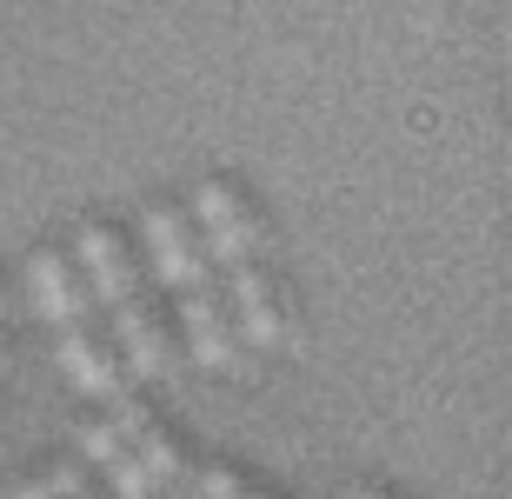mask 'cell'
Wrapping results in <instances>:
<instances>
[{
    "mask_svg": "<svg viewBox=\"0 0 512 499\" xmlns=\"http://www.w3.org/2000/svg\"><path fill=\"white\" fill-rule=\"evenodd\" d=\"M140 260H147L153 287L167 293L173 313H180V340H187L193 366L227 373V380H247V373H253L247 353H253V346L240 340V327H233L220 267L207 260V247H200L187 207H173V200H147V207H140Z\"/></svg>",
    "mask_w": 512,
    "mask_h": 499,
    "instance_id": "1",
    "label": "cell"
},
{
    "mask_svg": "<svg viewBox=\"0 0 512 499\" xmlns=\"http://www.w3.org/2000/svg\"><path fill=\"white\" fill-rule=\"evenodd\" d=\"M74 260H80V273H87V287H94V300H100V313H107V327H114L127 366L140 380H167L173 360H180V346L167 340V293L153 287L133 233L114 227V220H80Z\"/></svg>",
    "mask_w": 512,
    "mask_h": 499,
    "instance_id": "2",
    "label": "cell"
},
{
    "mask_svg": "<svg viewBox=\"0 0 512 499\" xmlns=\"http://www.w3.org/2000/svg\"><path fill=\"white\" fill-rule=\"evenodd\" d=\"M220 287H227V307H233V327H240V340L247 346H293L300 340V320H293V300H286L280 273L266 267V253H253V260H233V267H220Z\"/></svg>",
    "mask_w": 512,
    "mask_h": 499,
    "instance_id": "3",
    "label": "cell"
},
{
    "mask_svg": "<svg viewBox=\"0 0 512 499\" xmlns=\"http://www.w3.org/2000/svg\"><path fill=\"white\" fill-rule=\"evenodd\" d=\"M187 220H193V233H200L213 267H233V260L266 253V220L247 207V193L233 187V180H200L193 200H187Z\"/></svg>",
    "mask_w": 512,
    "mask_h": 499,
    "instance_id": "4",
    "label": "cell"
},
{
    "mask_svg": "<svg viewBox=\"0 0 512 499\" xmlns=\"http://www.w3.org/2000/svg\"><path fill=\"white\" fill-rule=\"evenodd\" d=\"M60 333V373L87 393V400H120L133 386V366L127 353H120L114 327H107V313H94V320H74V327H54Z\"/></svg>",
    "mask_w": 512,
    "mask_h": 499,
    "instance_id": "5",
    "label": "cell"
},
{
    "mask_svg": "<svg viewBox=\"0 0 512 499\" xmlns=\"http://www.w3.org/2000/svg\"><path fill=\"white\" fill-rule=\"evenodd\" d=\"M107 420L120 426V440L147 460L153 486H193V453L180 440H173L167 426H160V413H153L147 400H133V386L120 393V400H107Z\"/></svg>",
    "mask_w": 512,
    "mask_h": 499,
    "instance_id": "6",
    "label": "cell"
},
{
    "mask_svg": "<svg viewBox=\"0 0 512 499\" xmlns=\"http://www.w3.org/2000/svg\"><path fill=\"white\" fill-rule=\"evenodd\" d=\"M27 293H34V307L47 327H74V320H94L100 300L94 287H87V273H80L74 253L60 247H40L34 260H27Z\"/></svg>",
    "mask_w": 512,
    "mask_h": 499,
    "instance_id": "7",
    "label": "cell"
},
{
    "mask_svg": "<svg viewBox=\"0 0 512 499\" xmlns=\"http://www.w3.org/2000/svg\"><path fill=\"white\" fill-rule=\"evenodd\" d=\"M80 446H87V460L100 466L107 493H120V499H153V493H160V486H153V473H147V460L120 440L114 420H87V426H80Z\"/></svg>",
    "mask_w": 512,
    "mask_h": 499,
    "instance_id": "8",
    "label": "cell"
},
{
    "mask_svg": "<svg viewBox=\"0 0 512 499\" xmlns=\"http://www.w3.org/2000/svg\"><path fill=\"white\" fill-rule=\"evenodd\" d=\"M193 493H200V499H273L266 486L240 480L233 466H200V460H193Z\"/></svg>",
    "mask_w": 512,
    "mask_h": 499,
    "instance_id": "9",
    "label": "cell"
},
{
    "mask_svg": "<svg viewBox=\"0 0 512 499\" xmlns=\"http://www.w3.org/2000/svg\"><path fill=\"white\" fill-rule=\"evenodd\" d=\"M14 499H54V493H47V480H40V473H34V480L20 486V493H14Z\"/></svg>",
    "mask_w": 512,
    "mask_h": 499,
    "instance_id": "10",
    "label": "cell"
},
{
    "mask_svg": "<svg viewBox=\"0 0 512 499\" xmlns=\"http://www.w3.org/2000/svg\"><path fill=\"white\" fill-rule=\"evenodd\" d=\"M153 499H200V493H193V486H160Z\"/></svg>",
    "mask_w": 512,
    "mask_h": 499,
    "instance_id": "11",
    "label": "cell"
},
{
    "mask_svg": "<svg viewBox=\"0 0 512 499\" xmlns=\"http://www.w3.org/2000/svg\"><path fill=\"white\" fill-rule=\"evenodd\" d=\"M353 499H399V493H386V486H360Z\"/></svg>",
    "mask_w": 512,
    "mask_h": 499,
    "instance_id": "12",
    "label": "cell"
}]
</instances>
